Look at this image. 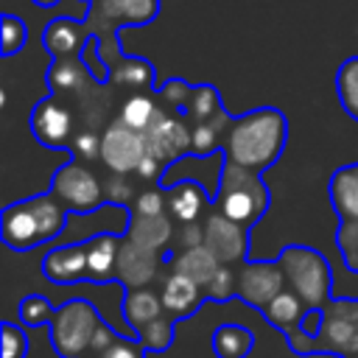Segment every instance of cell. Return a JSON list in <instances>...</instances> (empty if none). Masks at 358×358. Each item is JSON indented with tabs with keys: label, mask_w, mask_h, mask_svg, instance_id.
Listing matches in <instances>:
<instances>
[{
	"label": "cell",
	"mask_w": 358,
	"mask_h": 358,
	"mask_svg": "<svg viewBox=\"0 0 358 358\" xmlns=\"http://www.w3.org/2000/svg\"><path fill=\"white\" fill-rule=\"evenodd\" d=\"M115 338H117V333L109 327V324H98V330H95V336H92V347H90V352H106L112 344H115Z\"/></svg>",
	"instance_id": "cell-45"
},
{
	"label": "cell",
	"mask_w": 358,
	"mask_h": 358,
	"mask_svg": "<svg viewBox=\"0 0 358 358\" xmlns=\"http://www.w3.org/2000/svg\"><path fill=\"white\" fill-rule=\"evenodd\" d=\"M338 249L350 271H358V221H341Z\"/></svg>",
	"instance_id": "cell-37"
},
{
	"label": "cell",
	"mask_w": 358,
	"mask_h": 358,
	"mask_svg": "<svg viewBox=\"0 0 358 358\" xmlns=\"http://www.w3.org/2000/svg\"><path fill=\"white\" fill-rule=\"evenodd\" d=\"M277 263L282 266L291 291L308 308H327V299L333 294V274L322 252L310 246H285Z\"/></svg>",
	"instance_id": "cell-4"
},
{
	"label": "cell",
	"mask_w": 358,
	"mask_h": 358,
	"mask_svg": "<svg viewBox=\"0 0 358 358\" xmlns=\"http://www.w3.org/2000/svg\"><path fill=\"white\" fill-rule=\"evenodd\" d=\"M285 134H288V123L280 109L260 106L255 112H246L243 117H235L227 129L224 137L227 159L249 171H263L280 159L285 148Z\"/></svg>",
	"instance_id": "cell-1"
},
{
	"label": "cell",
	"mask_w": 358,
	"mask_h": 358,
	"mask_svg": "<svg viewBox=\"0 0 358 358\" xmlns=\"http://www.w3.org/2000/svg\"><path fill=\"white\" fill-rule=\"evenodd\" d=\"M87 73H84V64L76 59V56H67V59H56L53 67L48 70V84L53 90H78L84 84Z\"/></svg>",
	"instance_id": "cell-30"
},
{
	"label": "cell",
	"mask_w": 358,
	"mask_h": 358,
	"mask_svg": "<svg viewBox=\"0 0 358 358\" xmlns=\"http://www.w3.org/2000/svg\"><path fill=\"white\" fill-rule=\"evenodd\" d=\"M159 296H162V305H165L168 313L185 319V316H190V313L199 308V302H201V285L193 282L190 277L173 271V274L165 280Z\"/></svg>",
	"instance_id": "cell-20"
},
{
	"label": "cell",
	"mask_w": 358,
	"mask_h": 358,
	"mask_svg": "<svg viewBox=\"0 0 358 358\" xmlns=\"http://www.w3.org/2000/svg\"><path fill=\"white\" fill-rule=\"evenodd\" d=\"M204 288H207V296H210V299L227 302V299H232V296L238 294V274H235L229 266H221V268L215 271V277H213Z\"/></svg>",
	"instance_id": "cell-36"
},
{
	"label": "cell",
	"mask_w": 358,
	"mask_h": 358,
	"mask_svg": "<svg viewBox=\"0 0 358 358\" xmlns=\"http://www.w3.org/2000/svg\"><path fill=\"white\" fill-rule=\"evenodd\" d=\"M330 204L341 221H358V162L344 165L330 176Z\"/></svg>",
	"instance_id": "cell-18"
},
{
	"label": "cell",
	"mask_w": 358,
	"mask_h": 358,
	"mask_svg": "<svg viewBox=\"0 0 358 358\" xmlns=\"http://www.w3.org/2000/svg\"><path fill=\"white\" fill-rule=\"evenodd\" d=\"M87 243V280L90 282H106L115 274L120 241L117 232H98Z\"/></svg>",
	"instance_id": "cell-16"
},
{
	"label": "cell",
	"mask_w": 358,
	"mask_h": 358,
	"mask_svg": "<svg viewBox=\"0 0 358 358\" xmlns=\"http://www.w3.org/2000/svg\"><path fill=\"white\" fill-rule=\"evenodd\" d=\"M162 310H165L162 296H157V294L148 291V288H131V291H126V296H123V319H126V324H129L134 333H137L143 324L159 319Z\"/></svg>",
	"instance_id": "cell-23"
},
{
	"label": "cell",
	"mask_w": 358,
	"mask_h": 358,
	"mask_svg": "<svg viewBox=\"0 0 358 358\" xmlns=\"http://www.w3.org/2000/svg\"><path fill=\"white\" fill-rule=\"evenodd\" d=\"M204 246L224 263H238L246 257V249H249V227L227 218L224 213H213L207 221H204Z\"/></svg>",
	"instance_id": "cell-11"
},
{
	"label": "cell",
	"mask_w": 358,
	"mask_h": 358,
	"mask_svg": "<svg viewBox=\"0 0 358 358\" xmlns=\"http://www.w3.org/2000/svg\"><path fill=\"white\" fill-rule=\"evenodd\" d=\"M336 92L350 117L358 120V56L347 59L336 73Z\"/></svg>",
	"instance_id": "cell-28"
},
{
	"label": "cell",
	"mask_w": 358,
	"mask_h": 358,
	"mask_svg": "<svg viewBox=\"0 0 358 358\" xmlns=\"http://www.w3.org/2000/svg\"><path fill=\"white\" fill-rule=\"evenodd\" d=\"M0 355L3 358H25L28 355V336L20 324L3 322L0 324Z\"/></svg>",
	"instance_id": "cell-34"
},
{
	"label": "cell",
	"mask_w": 358,
	"mask_h": 358,
	"mask_svg": "<svg viewBox=\"0 0 358 358\" xmlns=\"http://www.w3.org/2000/svg\"><path fill=\"white\" fill-rule=\"evenodd\" d=\"M64 227H67V207L53 193L14 201L0 215L3 243L17 252H28L39 243L59 238Z\"/></svg>",
	"instance_id": "cell-2"
},
{
	"label": "cell",
	"mask_w": 358,
	"mask_h": 358,
	"mask_svg": "<svg viewBox=\"0 0 358 358\" xmlns=\"http://www.w3.org/2000/svg\"><path fill=\"white\" fill-rule=\"evenodd\" d=\"M101 319L95 305L84 299H70L56 308L50 319V341L62 358H81L92 347V336Z\"/></svg>",
	"instance_id": "cell-5"
},
{
	"label": "cell",
	"mask_w": 358,
	"mask_h": 358,
	"mask_svg": "<svg viewBox=\"0 0 358 358\" xmlns=\"http://www.w3.org/2000/svg\"><path fill=\"white\" fill-rule=\"evenodd\" d=\"M355 358H358V355H355Z\"/></svg>",
	"instance_id": "cell-47"
},
{
	"label": "cell",
	"mask_w": 358,
	"mask_h": 358,
	"mask_svg": "<svg viewBox=\"0 0 358 358\" xmlns=\"http://www.w3.org/2000/svg\"><path fill=\"white\" fill-rule=\"evenodd\" d=\"M165 207H168V201H165V196L159 190H145L134 201V213L137 215H162Z\"/></svg>",
	"instance_id": "cell-41"
},
{
	"label": "cell",
	"mask_w": 358,
	"mask_h": 358,
	"mask_svg": "<svg viewBox=\"0 0 358 358\" xmlns=\"http://www.w3.org/2000/svg\"><path fill=\"white\" fill-rule=\"evenodd\" d=\"M137 341L145 347V352H165L173 341V322L159 316L137 330Z\"/></svg>",
	"instance_id": "cell-31"
},
{
	"label": "cell",
	"mask_w": 358,
	"mask_h": 358,
	"mask_svg": "<svg viewBox=\"0 0 358 358\" xmlns=\"http://www.w3.org/2000/svg\"><path fill=\"white\" fill-rule=\"evenodd\" d=\"M81 39H84V28L70 20V17H56L48 22L45 34H42V45L56 56V59H67L76 56L81 50Z\"/></svg>",
	"instance_id": "cell-22"
},
{
	"label": "cell",
	"mask_w": 358,
	"mask_h": 358,
	"mask_svg": "<svg viewBox=\"0 0 358 358\" xmlns=\"http://www.w3.org/2000/svg\"><path fill=\"white\" fill-rule=\"evenodd\" d=\"M213 199L218 213L243 227H252L268 207V187L257 176V171L224 159V168L218 173V190L213 193Z\"/></svg>",
	"instance_id": "cell-3"
},
{
	"label": "cell",
	"mask_w": 358,
	"mask_h": 358,
	"mask_svg": "<svg viewBox=\"0 0 358 358\" xmlns=\"http://www.w3.org/2000/svg\"><path fill=\"white\" fill-rule=\"evenodd\" d=\"M42 274L56 285H73L87 277V243H64L45 255Z\"/></svg>",
	"instance_id": "cell-14"
},
{
	"label": "cell",
	"mask_w": 358,
	"mask_h": 358,
	"mask_svg": "<svg viewBox=\"0 0 358 358\" xmlns=\"http://www.w3.org/2000/svg\"><path fill=\"white\" fill-rule=\"evenodd\" d=\"M159 268V257L154 249H145L129 238L120 241V252H117V263H115V277L120 285H126V291L131 288H145Z\"/></svg>",
	"instance_id": "cell-13"
},
{
	"label": "cell",
	"mask_w": 358,
	"mask_h": 358,
	"mask_svg": "<svg viewBox=\"0 0 358 358\" xmlns=\"http://www.w3.org/2000/svg\"><path fill=\"white\" fill-rule=\"evenodd\" d=\"M56 308L50 305V299L39 296V294H31L20 302V322L28 324V327H42V324H50Z\"/></svg>",
	"instance_id": "cell-33"
},
{
	"label": "cell",
	"mask_w": 358,
	"mask_h": 358,
	"mask_svg": "<svg viewBox=\"0 0 358 358\" xmlns=\"http://www.w3.org/2000/svg\"><path fill=\"white\" fill-rule=\"evenodd\" d=\"M252 344H255L252 333L232 322L215 327V333H213V350L218 358H246L252 352Z\"/></svg>",
	"instance_id": "cell-25"
},
{
	"label": "cell",
	"mask_w": 358,
	"mask_h": 358,
	"mask_svg": "<svg viewBox=\"0 0 358 358\" xmlns=\"http://www.w3.org/2000/svg\"><path fill=\"white\" fill-rule=\"evenodd\" d=\"M157 117H159V109H157L154 98H151L148 92H134L131 98L123 101L117 120H123V123H126L129 129H134V131H145Z\"/></svg>",
	"instance_id": "cell-26"
},
{
	"label": "cell",
	"mask_w": 358,
	"mask_h": 358,
	"mask_svg": "<svg viewBox=\"0 0 358 358\" xmlns=\"http://www.w3.org/2000/svg\"><path fill=\"white\" fill-rule=\"evenodd\" d=\"M50 193L70 213H92L103 204V185L81 162H67L53 173Z\"/></svg>",
	"instance_id": "cell-6"
},
{
	"label": "cell",
	"mask_w": 358,
	"mask_h": 358,
	"mask_svg": "<svg viewBox=\"0 0 358 358\" xmlns=\"http://www.w3.org/2000/svg\"><path fill=\"white\" fill-rule=\"evenodd\" d=\"M232 120H229V115L221 109L215 117H210V120H204V123H196L193 126V134H190V151L196 154V157H210V154H215V148H218V143H221V131H224V126H229Z\"/></svg>",
	"instance_id": "cell-27"
},
{
	"label": "cell",
	"mask_w": 358,
	"mask_h": 358,
	"mask_svg": "<svg viewBox=\"0 0 358 358\" xmlns=\"http://www.w3.org/2000/svg\"><path fill=\"white\" fill-rule=\"evenodd\" d=\"M305 310H308V305H305L294 291H280V294L266 305L263 316H266L274 327H280L282 333H288L291 324H299V322H302Z\"/></svg>",
	"instance_id": "cell-24"
},
{
	"label": "cell",
	"mask_w": 358,
	"mask_h": 358,
	"mask_svg": "<svg viewBox=\"0 0 358 358\" xmlns=\"http://www.w3.org/2000/svg\"><path fill=\"white\" fill-rule=\"evenodd\" d=\"M143 134H145L148 157H154L159 165L168 168L171 162L182 159L190 151V134H193V129H187V123L182 117H173V115L159 112V117Z\"/></svg>",
	"instance_id": "cell-9"
},
{
	"label": "cell",
	"mask_w": 358,
	"mask_h": 358,
	"mask_svg": "<svg viewBox=\"0 0 358 358\" xmlns=\"http://www.w3.org/2000/svg\"><path fill=\"white\" fill-rule=\"evenodd\" d=\"M204 243V227L201 224H182L179 229V246L182 249H190V246H201Z\"/></svg>",
	"instance_id": "cell-44"
},
{
	"label": "cell",
	"mask_w": 358,
	"mask_h": 358,
	"mask_svg": "<svg viewBox=\"0 0 358 358\" xmlns=\"http://www.w3.org/2000/svg\"><path fill=\"white\" fill-rule=\"evenodd\" d=\"M322 324H324V308H308L302 322H299V330L305 336H319L322 333Z\"/></svg>",
	"instance_id": "cell-43"
},
{
	"label": "cell",
	"mask_w": 358,
	"mask_h": 358,
	"mask_svg": "<svg viewBox=\"0 0 358 358\" xmlns=\"http://www.w3.org/2000/svg\"><path fill=\"white\" fill-rule=\"evenodd\" d=\"M25 42H28V28H25V22L22 20H17V17H11V14H6L3 17V56H14V53H20L22 48H25Z\"/></svg>",
	"instance_id": "cell-35"
},
{
	"label": "cell",
	"mask_w": 358,
	"mask_h": 358,
	"mask_svg": "<svg viewBox=\"0 0 358 358\" xmlns=\"http://www.w3.org/2000/svg\"><path fill=\"white\" fill-rule=\"evenodd\" d=\"M34 3H36V6H56L59 0H34Z\"/></svg>",
	"instance_id": "cell-46"
},
{
	"label": "cell",
	"mask_w": 358,
	"mask_h": 358,
	"mask_svg": "<svg viewBox=\"0 0 358 358\" xmlns=\"http://www.w3.org/2000/svg\"><path fill=\"white\" fill-rule=\"evenodd\" d=\"M101 358H145V347L140 341H131L126 336H117L115 344L106 352H101Z\"/></svg>",
	"instance_id": "cell-42"
},
{
	"label": "cell",
	"mask_w": 358,
	"mask_h": 358,
	"mask_svg": "<svg viewBox=\"0 0 358 358\" xmlns=\"http://www.w3.org/2000/svg\"><path fill=\"white\" fill-rule=\"evenodd\" d=\"M221 266H224V263H221L204 243H201V246L182 249L179 255L171 257V268H173L176 274L190 277V280L199 282V285H207V282L215 277V271H218Z\"/></svg>",
	"instance_id": "cell-19"
},
{
	"label": "cell",
	"mask_w": 358,
	"mask_h": 358,
	"mask_svg": "<svg viewBox=\"0 0 358 358\" xmlns=\"http://www.w3.org/2000/svg\"><path fill=\"white\" fill-rule=\"evenodd\" d=\"M159 95L171 103V106H187L190 95H193V87L179 81V78H168L162 87H159Z\"/></svg>",
	"instance_id": "cell-40"
},
{
	"label": "cell",
	"mask_w": 358,
	"mask_h": 358,
	"mask_svg": "<svg viewBox=\"0 0 358 358\" xmlns=\"http://www.w3.org/2000/svg\"><path fill=\"white\" fill-rule=\"evenodd\" d=\"M207 199H210V193L204 190V185H199V182H193V179H185V182L168 187V196H165L168 213H171V218L179 221V224H193V221H199V215H201L204 207L210 204Z\"/></svg>",
	"instance_id": "cell-15"
},
{
	"label": "cell",
	"mask_w": 358,
	"mask_h": 358,
	"mask_svg": "<svg viewBox=\"0 0 358 358\" xmlns=\"http://www.w3.org/2000/svg\"><path fill=\"white\" fill-rule=\"evenodd\" d=\"M319 350L358 355V299H336L324 308Z\"/></svg>",
	"instance_id": "cell-8"
},
{
	"label": "cell",
	"mask_w": 358,
	"mask_h": 358,
	"mask_svg": "<svg viewBox=\"0 0 358 358\" xmlns=\"http://www.w3.org/2000/svg\"><path fill=\"white\" fill-rule=\"evenodd\" d=\"M218 112H221V103H218L215 87H210V84L193 87V95H190V101H187V115H190L196 123H204V120L215 117Z\"/></svg>",
	"instance_id": "cell-32"
},
{
	"label": "cell",
	"mask_w": 358,
	"mask_h": 358,
	"mask_svg": "<svg viewBox=\"0 0 358 358\" xmlns=\"http://www.w3.org/2000/svg\"><path fill=\"white\" fill-rule=\"evenodd\" d=\"M159 0H95V14L109 20H123L129 25H145L157 17Z\"/></svg>",
	"instance_id": "cell-21"
},
{
	"label": "cell",
	"mask_w": 358,
	"mask_h": 358,
	"mask_svg": "<svg viewBox=\"0 0 358 358\" xmlns=\"http://www.w3.org/2000/svg\"><path fill=\"white\" fill-rule=\"evenodd\" d=\"M126 238L140 243V246H145V249L162 252L173 238V224H171V218L165 213L162 215H137V213H131Z\"/></svg>",
	"instance_id": "cell-17"
},
{
	"label": "cell",
	"mask_w": 358,
	"mask_h": 358,
	"mask_svg": "<svg viewBox=\"0 0 358 358\" xmlns=\"http://www.w3.org/2000/svg\"><path fill=\"white\" fill-rule=\"evenodd\" d=\"M31 131L48 148H67L73 143V115L56 98H45L31 112Z\"/></svg>",
	"instance_id": "cell-12"
},
{
	"label": "cell",
	"mask_w": 358,
	"mask_h": 358,
	"mask_svg": "<svg viewBox=\"0 0 358 358\" xmlns=\"http://www.w3.org/2000/svg\"><path fill=\"white\" fill-rule=\"evenodd\" d=\"M73 151H76V157L78 159H92V157H101V134H95V131H78L76 137H73Z\"/></svg>",
	"instance_id": "cell-39"
},
{
	"label": "cell",
	"mask_w": 358,
	"mask_h": 358,
	"mask_svg": "<svg viewBox=\"0 0 358 358\" xmlns=\"http://www.w3.org/2000/svg\"><path fill=\"white\" fill-rule=\"evenodd\" d=\"M285 274L280 263H266V260H249L238 271V296L252 305L266 310V305L282 291Z\"/></svg>",
	"instance_id": "cell-10"
},
{
	"label": "cell",
	"mask_w": 358,
	"mask_h": 358,
	"mask_svg": "<svg viewBox=\"0 0 358 358\" xmlns=\"http://www.w3.org/2000/svg\"><path fill=\"white\" fill-rule=\"evenodd\" d=\"M103 199L109 204H126L131 199V185H129L126 173H115L103 182Z\"/></svg>",
	"instance_id": "cell-38"
},
{
	"label": "cell",
	"mask_w": 358,
	"mask_h": 358,
	"mask_svg": "<svg viewBox=\"0 0 358 358\" xmlns=\"http://www.w3.org/2000/svg\"><path fill=\"white\" fill-rule=\"evenodd\" d=\"M109 81H115V84H120V87H131V90L145 92V90L151 87V81H154V70H151V64L143 62V59H129V62L117 64V67L109 73Z\"/></svg>",
	"instance_id": "cell-29"
},
{
	"label": "cell",
	"mask_w": 358,
	"mask_h": 358,
	"mask_svg": "<svg viewBox=\"0 0 358 358\" xmlns=\"http://www.w3.org/2000/svg\"><path fill=\"white\" fill-rule=\"evenodd\" d=\"M145 134L129 129L123 120H115L101 134V162L112 173H137L140 162L145 159Z\"/></svg>",
	"instance_id": "cell-7"
}]
</instances>
